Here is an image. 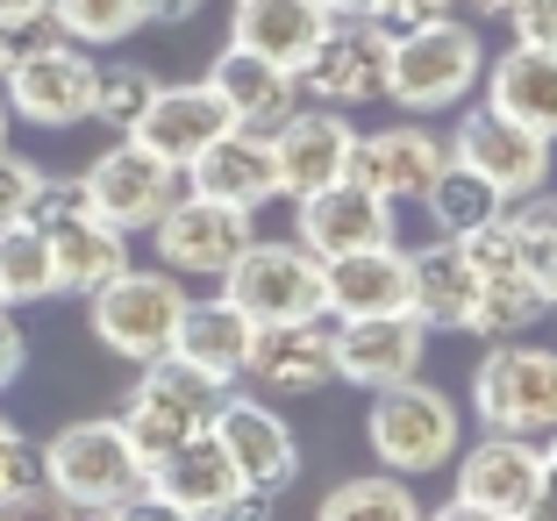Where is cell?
<instances>
[{
	"label": "cell",
	"instance_id": "38",
	"mask_svg": "<svg viewBox=\"0 0 557 521\" xmlns=\"http://www.w3.org/2000/svg\"><path fill=\"white\" fill-rule=\"evenodd\" d=\"M36 186H44V172L29 158H15V150H0V222H29Z\"/></svg>",
	"mask_w": 557,
	"mask_h": 521
},
{
	"label": "cell",
	"instance_id": "22",
	"mask_svg": "<svg viewBox=\"0 0 557 521\" xmlns=\"http://www.w3.org/2000/svg\"><path fill=\"white\" fill-rule=\"evenodd\" d=\"M322 314L358 322V314H408V250L379 244L322 264Z\"/></svg>",
	"mask_w": 557,
	"mask_h": 521
},
{
	"label": "cell",
	"instance_id": "17",
	"mask_svg": "<svg viewBox=\"0 0 557 521\" xmlns=\"http://www.w3.org/2000/svg\"><path fill=\"white\" fill-rule=\"evenodd\" d=\"M244 379H258L264 393H322L336 386V322L308 314V322H264L250 336Z\"/></svg>",
	"mask_w": 557,
	"mask_h": 521
},
{
	"label": "cell",
	"instance_id": "47",
	"mask_svg": "<svg viewBox=\"0 0 557 521\" xmlns=\"http://www.w3.org/2000/svg\"><path fill=\"white\" fill-rule=\"evenodd\" d=\"M200 8H208V0H144V29H180Z\"/></svg>",
	"mask_w": 557,
	"mask_h": 521
},
{
	"label": "cell",
	"instance_id": "26",
	"mask_svg": "<svg viewBox=\"0 0 557 521\" xmlns=\"http://www.w3.org/2000/svg\"><path fill=\"white\" fill-rule=\"evenodd\" d=\"M408 314L436 336V328H472L479 314V272L465 264V250L450 236L408 250Z\"/></svg>",
	"mask_w": 557,
	"mask_h": 521
},
{
	"label": "cell",
	"instance_id": "21",
	"mask_svg": "<svg viewBox=\"0 0 557 521\" xmlns=\"http://www.w3.org/2000/svg\"><path fill=\"white\" fill-rule=\"evenodd\" d=\"M222 129H236V122H230V108L214 100V86L200 79V86H158L150 108H144V122H136L129 136L144 150H158L164 164H180V172H186V164H194Z\"/></svg>",
	"mask_w": 557,
	"mask_h": 521
},
{
	"label": "cell",
	"instance_id": "40",
	"mask_svg": "<svg viewBox=\"0 0 557 521\" xmlns=\"http://www.w3.org/2000/svg\"><path fill=\"white\" fill-rule=\"evenodd\" d=\"M450 8L458 0H379L372 8V22H386V29H429V22H450Z\"/></svg>",
	"mask_w": 557,
	"mask_h": 521
},
{
	"label": "cell",
	"instance_id": "50",
	"mask_svg": "<svg viewBox=\"0 0 557 521\" xmlns=\"http://www.w3.org/2000/svg\"><path fill=\"white\" fill-rule=\"evenodd\" d=\"M465 8H472L479 22H515V8H522V0H465Z\"/></svg>",
	"mask_w": 557,
	"mask_h": 521
},
{
	"label": "cell",
	"instance_id": "13",
	"mask_svg": "<svg viewBox=\"0 0 557 521\" xmlns=\"http://www.w3.org/2000/svg\"><path fill=\"white\" fill-rule=\"evenodd\" d=\"M272 172H278V194H322V186L350 179V150H358V129L344 122V108H294L272 136Z\"/></svg>",
	"mask_w": 557,
	"mask_h": 521
},
{
	"label": "cell",
	"instance_id": "42",
	"mask_svg": "<svg viewBox=\"0 0 557 521\" xmlns=\"http://www.w3.org/2000/svg\"><path fill=\"white\" fill-rule=\"evenodd\" d=\"M515 44H536V50H557V0H522L515 8Z\"/></svg>",
	"mask_w": 557,
	"mask_h": 521
},
{
	"label": "cell",
	"instance_id": "31",
	"mask_svg": "<svg viewBox=\"0 0 557 521\" xmlns=\"http://www.w3.org/2000/svg\"><path fill=\"white\" fill-rule=\"evenodd\" d=\"M0 294L8 308L58 294V264H50V236L36 222H0Z\"/></svg>",
	"mask_w": 557,
	"mask_h": 521
},
{
	"label": "cell",
	"instance_id": "44",
	"mask_svg": "<svg viewBox=\"0 0 557 521\" xmlns=\"http://www.w3.org/2000/svg\"><path fill=\"white\" fill-rule=\"evenodd\" d=\"M22 364H29V343H22V328H15V314H0V393L22 379Z\"/></svg>",
	"mask_w": 557,
	"mask_h": 521
},
{
	"label": "cell",
	"instance_id": "41",
	"mask_svg": "<svg viewBox=\"0 0 557 521\" xmlns=\"http://www.w3.org/2000/svg\"><path fill=\"white\" fill-rule=\"evenodd\" d=\"M50 36H58V22H0V72H15L22 58H29V50H44Z\"/></svg>",
	"mask_w": 557,
	"mask_h": 521
},
{
	"label": "cell",
	"instance_id": "52",
	"mask_svg": "<svg viewBox=\"0 0 557 521\" xmlns=\"http://www.w3.org/2000/svg\"><path fill=\"white\" fill-rule=\"evenodd\" d=\"M536 278H543V308H557V258H550V264H543V272H536Z\"/></svg>",
	"mask_w": 557,
	"mask_h": 521
},
{
	"label": "cell",
	"instance_id": "11",
	"mask_svg": "<svg viewBox=\"0 0 557 521\" xmlns=\"http://www.w3.org/2000/svg\"><path fill=\"white\" fill-rule=\"evenodd\" d=\"M250 236H258V222L244 208H222V200H200V194H180L150 228L164 272H180V278H222L244 258Z\"/></svg>",
	"mask_w": 557,
	"mask_h": 521
},
{
	"label": "cell",
	"instance_id": "37",
	"mask_svg": "<svg viewBox=\"0 0 557 521\" xmlns=\"http://www.w3.org/2000/svg\"><path fill=\"white\" fill-rule=\"evenodd\" d=\"M79 214H94V208H86V179H79V172H72V179H50V172H44L29 222L36 228H58V222H79Z\"/></svg>",
	"mask_w": 557,
	"mask_h": 521
},
{
	"label": "cell",
	"instance_id": "9",
	"mask_svg": "<svg viewBox=\"0 0 557 521\" xmlns=\"http://www.w3.org/2000/svg\"><path fill=\"white\" fill-rule=\"evenodd\" d=\"M222 294L250 314V322H308L322 314V258H308L300 244H272V236H250L244 258L222 272Z\"/></svg>",
	"mask_w": 557,
	"mask_h": 521
},
{
	"label": "cell",
	"instance_id": "6",
	"mask_svg": "<svg viewBox=\"0 0 557 521\" xmlns=\"http://www.w3.org/2000/svg\"><path fill=\"white\" fill-rule=\"evenodd\" d=\"M222 393H230V386H214V379L194 372V364L150 358L144 379H136V393H129V408H122L115 422H122V436L136 443V457H144V464H158L164 450H180L186 436H200V429L214 422Z\"/></svg>",
	"mask_w": 557,
	"mask_h": 521
},
{
	"label": "cell",
	"instance_id": "51",
	"mask_svg": "<svg viewBox=\"0 0 557 521\" xmlns=\"http://www.w3.org/2000/svg\"><path fill=\"white\" fill-rule=\"evenodd\" d=\"M314 8H322V15H372L379 0H314Z\"/></svg>",
	"mask_w": 557,
	"mask_h": 521
},
{
	"label": "cell",
	"instance_id": "12",
	"mask_svg": "<svg viewBox=\"0 0 557 521\" xmlns=\"http://www.w3.org/2000/svg\"><path fill=\"white\" fill-rule=\"evenodd\" d=\"M450 164L479 172L500 200H522V194H543V179H550V136L522 129L493 108H472L450 136Z\"/></svg>",
	"mask_w": 557,
	"mask_h": 521
},
{
	"label": "cell",
	"instance_id": "36",
	"mask_svg": "<svg viewBox=\"0 0 557 521\" xmlns=\"http://www.w3.org/2000/svg\"><path fill=\"white\" fill-rule=\"evenodd\" d=\"M36 479H44V450H36L22 429L0 422V500H15V493H29Z\"/></svg>",
	"mask_w": 557,
	"mask_h": 521
},
{
	"label": "cell",
	"instance_id": "53",
	"mask_svg": "<svg viewBox=\"0 0 557 521\" xmlns=\"http://www.w3.org/2000/svg\"><path fill=\"white\" fill-rule=\"evenodd\" d=\"M8 122H15V114H8V100H0V150H8Z\"/></svg>",
	"mask_w": 557,
	"mask_h": 521
},
{
	"label": "cell",
	"instance_id": "32",
	"mask_svg": "<svg viewBox=\"0 0 557 521\" xmlns=\"http://www.w3.org/2000/svg\"><path fill=\"white\" fill-rule=\"evenodd\" d=\"M50 22H58L65 44L108 50V44H122V36L144 29V0H50Z\"/></svg>",
	"mask_w": 557,
	"mask_h": 521
},
{
	"label": "cell",
	"instance_id": "4",
	"mask_svg": "<svg viewBox=\"0 0 557 521\" xmlns=\"http://www.w3.org/2000/svg\"><path fill=\"white\" fill-rule=\"evenodd\" d=\"M186 286H180V272H144V264H122L100 294H86V322H94V336L115 350V358H129V364H150V358H164L172 350V328H180V314H186Z\"/></svg>",
	"mask_w": 557,
	"mask_h": 521
},
{
	"label": "cell",
	"instance_id": "19",
	"mask_svg": "<svg viewBox=\"0 0 557 521\" xmlns=\"http://www.w3.org/2000/svg\"><path fill=\"white\" fill-rule=\"evenodd\" d=\"M144 493H158L164 507H180L186 521H214L236 493H244V479H236L230 450L214 443V429H200V436H186L180 450H164L158 464H150V486Z\"/></svg>",
	"mask_w": 557,
	"mask_h": 521
},
{
	"label": "cell",
	"instance_id": "55",
	"mask_svg": "<svg viewBox=\"0 0 557 521\" xmlns=\"http://www.w3.org/2000/svg\"><path fill=\"white\" fill-rule=\"evenodd\" d=\"M0 314H8V294H0Z\"/></svg>",
	"mask_w": 557,
	"mask_h": 521
},
{
	"label": "cell",
	"instance_id": "34",
	"mask_svg": "<svg viewBox=\"0 0 557 521\" xmlns=\"http://www.w3.org/2000/svg\"><path fill=\"white\" fill-rule=\"evenodd\" d=\"M158 86L164 79L150 65H100V79H94V122H108L115 136H129L136 122H144V108H150Z\"/></svg>",
	"mask_w": 557,
	"mask_h": 521
},
{
	"label": "cell",
	"instance_id": "8",
	"mask_svg": "<svg viewBox=\"0 0 557 521\" xmlns=\"http://www.w3.org/2000/svg\"><path fill=\"white\" fill-rule=\"evenodd\" d=\"M94 50L50 36L44 50H29L15 72H0V100L15 122H36V129H72V122H94Z\"/></svg>",
	"mask_w": 557,
	"mask_h": 521
},
{
	"label": "cell",
	"instance_id": "28",
	"mask_svg": "<svg viewBox=\"0 0 557 521\" xmlns=\"http://www.w3.org/2000/svg\"><path fill=\"white\" fill-rule=\"evenodd\" d=\"M486 108L522 122L536 136H557V50H536V44H515L500 50L486 72Z\"/></svg>",
	"mask_w": 557,
	"mask_h": 521
},
{
	"label": "cell",
	"instance_id": "1",
	"mask_svg": "<svg viewBox=\"0 0 557 521\" xmlns=\"http://www.w3.org/2000/svg\"><path fill=\"white\" fill-rule=\"evenodd\" d=\"M458 400L429 379H400V386L372 393V414H364V443L394 479H422L436 464L458 457Z\"/></svg>",
	"mask_w": 557,
	"mask_h": 521
},
{
	"label": "cell",
	"instance_id": "33",
	"mask_svg": "<svg viewBox=\"0 0 557 521\" xmlns=\"http://www.w3.org/2000/svg\"><path fill=\"white\" fill-rule=\"evenodd\" d=\"M314 521H422V507H414L408 479H344V486L322 500V514Z\"/></svg>",
	"mask_w": 557,
	"mask_h": 521
},
{
	"label": "cell",
	"instance_id": "49",
	"mask_svg": "<svg viewBox=\"0 0 557 521\" xmlns=\"http://www.w3.org/2000/svg\"><path fill=\"white\" fill-rule=\"evenodd\" d=\"M429 521H515V514H486V507H465V500H450V507H436Z\"/></svg>",
	"mask_w": 557,
	"mask_h": 521
},
{
	"label": "cell",
	"instance_id": "54",
	"mask_svg": "<svg viewBox=\"0 0 557 521\" xmlns=\"http://www.w3.org/2000/svg\"><path fill=\"white\" fill-rule=\"evenodd\" d=\"M550 457H557V429H550Z\"/></svg>",
	"mask_w": 557,
	"mask_h": 521
},
{
	"label": "cell",
	"instance_id": "27",
	"mask_svg": "<svg viewBox=\"0 0 557 521\" xmlns=\"http://www.w3.org/2000/svg\"><path fill=\"white\" fill-rule=\"evenodd\" d=\"M329 15L314 0H236V22H230V44L264 58L278 72H300L308 65V50L322 44Z\"/></svg>",
	"mask_w": 557,
	"mask_h": 521
},
{
	"label": "cell",
	"instance_id": "20",
	"mask_svg": "<svg viewBox=\"0 0 557 521\" xmlns=\"http://www.w3.org/2000/svg\"><path fill=\"white\" fill-rule=\"evenodd\" d=\"M180 179H186V194L222 200V208H244V214H258L264 200H278L272 144H264V136H250V129H222V136H214V144L180 172Z\"/></svg>",
	"mask_w": 557,
	"mask_h": 521
},
{
	"label": "cell",
	"instance_id": "10",
	"mask_svg": "<svg viewBox=\"0 0 557 521\" xmlns=\"http://www.w3.org/2000/svg\"><path fill=\"white\" fill-rule=\"evenodd\" d=\"M386 50H394V29L372 15H329L322 44L308 50V65L294 72L314 94V108H364V100L386 94Z\"/></svg>",
	"mask_w": 557,
	"mask_h": 521
},
{
	"label": "cell",
	"instance_id": "5",
	"mask_svg": "<svg viewBox=\"0 0 557 521\" xmlns=\"http://www.w3.org/2000/svg\"><path fill=\"white\" fill-rule=\"evenodd\" d=\"M472 414L493 436H550L557 429V350L543 343H493L472 372Z\"/></svg>",
	"mask_w": 557,
	"mask_h": 521
},
{
	"label": "cell",
	"instance_id": "48",
	"mask_svg": "<svg viewBox=\"0 0 557 521\" xmlns=\"http://www.w3.org/2000/svg\"><path fill=\"white\" fill-rule=\"evenodd\" d=\"M50 0H0V22H44Z\"/></svg>",
	"mask_w": 557,
	"mask_h": 521
},
{
	"label": "cell",
	"instance_id": "7",
	"mask_svg": "<svg viewBox=\"0 0 557 521\" xmlns=\"http://www.w3.org/2000/svg\"><path fill=\"white\" fill-rule=\"evenodd\" d=\"M79 179H86V208H94V222L122 228V236H136V228H158V214L186 194L180 164H164L158 150H144L136 136L108 144V150H100V158L79 172Z\"/></svg>",
	"mask_w": 557,
	"mask_h": 521
},
{
	"label": "cell",
	"instance_id": "45",
	"mask_svg": "<svg viewBox=\"0 0 557 521\" xmlns=\"http://www.w3.org/2000/svg\"><path fill=\"white\" fill-rule=\"evenodd\" d=\"M100 521H186V514L164 507L158 493H136V500H122V507H100Z\"/></svg>",
	"mask_w": 557,
	"mask_h": 521
},
{
	"label": "cell",
	"instance_id": "30",
	"mask_svg": "<svg viewBox=\"0 0 557 521\" xmlns=\"http://www.w3.org/2000/svg\"><path fill=\"white\" fill-rule=\"evenodd\" d=\"M422 208H429V222H436V236L465 244L472 228L500 222V208H508V200L493 194V186L479 179V172H465V164H443V172H436V186L422 194Z\"/></svg>",
	"mask_w": 557,
	"mask_h": 521
},
{
	"label": "cell",
	"instance_id": "16",
	"mask_svg": "<svg viewBox=\"0 0 557 521\" xmlns=\"http://www.w3.org/2000/svg\"><path fill=\"white\" fill-rule=\"evenodd\" d=\"M422 350L429 328L414 314H358V322H336V379L364 393H386L400 379H422Z\"/></svg>",
	"mask_w": 557,
	"mask_h": 521
},
{
	"label": "cell",
	"instance_id": "15",
	"mask_svg": "<svg viewBox=\"0 0 557 521\" xmlns=\"http://www.w3.org/2000/svg\"><path fill=\"white\" fill-rule=\"evenodd\" d=\"M294 244L308 250V258H322V264L350 258V250L394 244V200H379L372 186H358V179H336V186H322V194L300 200Z\"/></svg>",
	"mask_w": 557,
	"mask_h": 521
},
{
	"label": "cell",
	"instance_id": "18",
	"mask_svg": "<svg viewBox=\"0 0 557 521\" xmlns=\"http://www.w3.org/2000/svg\"><path fill=\"white\" fill-rule=\"evenodd\" d=\"M443 164H450V144H443V136L414 129V122H394V129L358 136V150H350V179L372 186L379 200H422L429 186H436Z\"/></svg>",
	"mask_w": 557,
	"mask_h": 521
},
{
	"label": "cell",
	"instance_id": "25",
	"mask_svg": "<svg viewBox=\"0 0 557 521\" xmlns=\"http://www.w3.org/2000/svg\"><path fill=\"white\" fill-rule=\"evenodd\" d=\"M543 472V450L529 436H479L472 450L458 457V500L465 507H486V514H522V500L536 493Z\"/></svg>",
	"mask_w": 557,
	"mask_h": 521
},
{
	"label": "cell",
	"instance_id": "43",
	"mask_svg": "<svg viewBox=\"0 0 557 521\" xmlns=\"http://www.w3.org/2000/svg\"><path fill=\"white\" fill-rule=\"evenodd\" d=\"M515 521H557V457L543 450V472H536V493L522 500V514Z\"/></svg>",
	"mask_w": 557,
	"mask_h": 521
},
{
	"label": "cell",
	"instance_id": "35",
	"mask_svg": "<svg viewBox=\"0 0 557 521\" xmlns=\"http://www.w3.org/2000/svg\"><path fill=\"white\" fill-rule=\"evenodd\" d=\"M500 222H508V236L529 250V264H550L557 258V194H522V200H508L500 208Z\"/></svg>",
	"mask_w": 557,
	"mask_h": 521
},
{
	"label": "cell",
	"instance_id": "39",
	"mask_svg": "<svg viewBox=\"0 0 557 521\" xmlns=\"http://www.w3.org/2000/svg\"><path fill=\"white\" fill-rule=\"evenodd\" d=\"M0 521H79V507H72L65 493H50L44 479H36L29 493H15V500H0Z\"/></svg>",
	"mask_w": 557,
	"mask_h": 521
},
{
	"label": "cell",
	"instance_id": "23",
	"mask_svg": "<svg viewBox=\"0 0 557 521\" xmlns=\"http://www.w3.org/2000/svg\"><path fill=\"white\" fill-rule=\"evenodd\" d=\"M250 336H258V322H250L230 294L186 300V314H180V328H172V350H164V358H180V364H194V372H208L214 386H236V379H244V364H250Z\"/></svg>",
	"mask_w": 557,
	"mask_h": 521
},
{
	"label": "cell",
	"instance_id": "14",
	"mask_svg": "<svg viewBox=\"0 0 557 521\" xmlns=\"http://www.w3.org/2000/svg\"><path fill=\"white\" fill-rule=\"evenodd\" d=\"M214 443L230 450L236 479L244 486H264V493H286L300 472V443L294 429H286V414L264 408L258 393H222V408H214Z\"/></svg>",
	"mask_w": 557,
	"mask_h": 521
},
{
	"label": "cell",
	"instance_id": "29",
	"mask_svg": "<svg viewBox=\"0 0 557 521\" xmlns=\"http://www.w3.org/2000/svg\"><path fill=\"white\" fill-rule=\"evenodd\" d=\"M50 236V264H58V294H100L108 278L129 264V236L108 222H94V214H79V222H58L44 228Z\"/></svg>",
	"mask_w": 557,
	"mask_h": 521
},
{
	"label": "cell",
	"instance_id": "24",
	"mask_svg": "<svg viewBox=\"0 0 557 521\" xmlns=\"http://www.w3.org/2000/svg\"><path fill=\"white\" fill-rule=\"evenodd\" d=\"M208 86H214V100L230 108V122L250 129V136H272L278 122L300 108V79L294 72L264 65V58H250V50H236V44H222V58L208 65Z\"/></svg>",
	"mask_w": 557,
	"mask_h": 521
},
{
	"label": "cell",
	"instance_id": "2",
	"mask_svg": "<svg viewBox=\"0 0 557 521\" xmlns=\"http://www.w3.org/2000/svg\"><path fill=\"white\" fill-rule=\"evenodd\" d=\"M486 72L472 22H429V29H400L386 50V100L408 114H443L458 108Z\"/></svg>",
	"mask_w": 557,
	"mask_h": 521
},
{
	"label": "cell",
	"instance_id": "46",
	"mask_svg": "<svg viewBox=\"0 0 557 521\" xmlns=\"http://www.w3.org/2000/svg\"><path fill=\"white\" fill-rule=\"evenodd\" d=\"M272 507H278V493H264V486H244V493H236V500L222 507L214 521H272Z\"/></svg>",
	"mask_w": 557,
	"mask_h": 521
},
{
	"label": "cell",
	"instance_id": "3",
	"mask_svg": "<svg viewBox=\"0 0 557 521\" xmlns=\"http://www.w3.org/2000/svg\"><path fill=\"white\" fill-rule=\"evenodd\" d=\"M44 486L65 493L72 507L100 514V507H122L150 486V464L136 457V443L122 436V422H72L44 443Z\"/></svg>",
	"mask_w": 557,
	"mask_h": 521
}]
</instances>
